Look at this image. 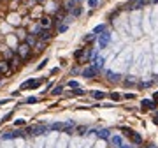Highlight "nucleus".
<instances>
[{"label": "nucleus", "mask_w": 158, "mask_h": 148, "mask_svg": "<svg viewBox=\"0 0 158 148\" xmlns=\"http://www.w3.org/2000/svg\"><path fill=\"white\" fill-rule=\"evenodd\" d=\"M16 51H18V56H19L21 60H27V58L30 56V46L27 44V42H21Z\"/></svg>", "instance_id": "obj_1"}, {"label": "nucleus", "mask_w": 158, "mask_h": 148, "mask_svg": "<svg viewBox=\"0 0 158 148\" xmlns=\"http://www.w3.org/2000/svg\"><path fill=\"white\" fill-rule=\"evenodd\" d=\"M46 131H48V127H46V125H32V127H28V129H27V132H28V134H32V136L44 134Z\"/></svg>", "instance_id": "obj_2"}, {"label": "nucleus", "mask_w": 158, "mask_h": 148, "mask_svg": "<svg viewBox=\"0 0 158 148\" xmlns=\"http://www.w3.org/2000/svg\"><path fill=\"white\" fill-rule=\"evenodd\" d=\"M90 55H92V53H90V50H77L74 56H76V60H77L79 63H84V62L90 58Z\"/></svg>", "instance_id": "obj_3"}, {"label": "nucleus", "mask_w": 158, "mask_h": 148, "mask_svg": "<svg viewBox=\"0 0 158 148\" xmlns=\"http://www.w3.org/2000/svg\"><path fill=\"white\" fill-rule=\"evenodd\" d=\"M97 74H98V67H95V65H90V67H86L83 71V76L84 78H95Z\"/></svg>", "instance_id": "obj_4"}, {"label": "nucleus", "mask_w": 158, "mask_h": 148, "mask_svg": "<svg viewBox=\"0 0 158 148\" xmlns=\"http://www.w3.org/2000/svg\"><path fill=\"white\" fill-rule=\"evenodd\" d=\"M51 25H53V19H51L49 16H42L40 21H39V27H40V28H48V30H49Z\"/></svg>", "instance_id": "obj_5"}, {"label": "nucleus", "mask_w": 158, "mask_h": 148, "mask_svg": "<svg viewBox=\"0 0 158 148\" xmlns=\"http://www.w3.org/2000/svg\"><path fill=\"white\" fill-rule=\"evenodd\" d=\"M125 134H127V136H130L133 143H137V145H139V143H142V138H141L137 132H133V131H130V129H125Z\"/></svg>", "instance_id": "obj_6"}, {"label": "nucleus", "mask_w": 158, "mask_h": 148, "mask_svg": "<svg viewBox=\"0 0 158 148\" xmlns=\"http://www.w3.org/2000/svg\"><path fill=\"white\" fill-rule=\"evenodd\" d=\"M40 85V81H37V79H30V81H25L23 85H21V90H25V88H37Z\"/></svg>", "instance_id": "obj_7"}, {"label": "nucleus", "mask_w": 158, "mask_h": 148, "mask_svg": "<svg viewBox=\"0 0 158 148\" xmlns=\"http://www.w3.org/2000/svg\"><path fill=\"white\" fill-rule=\"evenodd\" d=\"M37 35H39L40 41H49V39H51V32H49L48 28H40V32H39Z\"/></svg>", "instance_id": "obj_8"}, {"label": "nucleus", "mask_w": 158, "mask_h": 148, "mask_svg": "<svg viewBox=\"0 0 158 148\" xmlns=\"http://www.w3.org/2000/svg\"><path fill=\"white\" fill-rule=\"evenodd\" d=\"M0 72L2 74H9L11 72V65L7 60H0Z\"/></svg>", "instance_id": "obj_9"}, {"label": "nucleus", "mask_w": 158, "mask_h": 148, "mask_svg": "<svg viewBox=\"0 0 158 148\" xmlns=\"http://www.w3.org/2000/svg\"><path fill=\"white\" fill-rule=\"evenodd\" d=\"M109 39H111V35H109V34H104V35L100 37V41H98V46H100V48H105V46L109 44Z\"/></svg>", "instance_id": "obj_10"}, {"label": "nucleus", "mask_w": 158, "mask_h": 148, "mask_svg": "<svg viewBox=\"0 0 158 148\" xmlns=\"http://www.w3.org/2000/svg\"><path fill=\"white\" fill-rule=\"evenodd\" d=\"M19 63H21V58L14 55V56L11 58V62H9V65H11V69H18V67H19Z\"/></svg>", "instance_id": "obj_11"}, {"label": "nucleus", "mask_w": 158, "mask_h": 148, "mask_svg": "<svg viewBox=\"0 0 158 148\" xmlns=\"http://www.w3.org/2000/svg\"><path fill=\"white\" fill-rule=\"evenodd\" d=\"M74 4H76L74 0H63V9H65V11H70V9L74 7Z\"/></svg>", "instance_id": "obj_12"}, {"label": "nucleus", "mask_w": 158, "mask_h": 148, "mask_svg": "<svg viewBox=\"0 0 158 148\" xmlns=\"http://www.w3.org/2000/svg\"><path fill=\"white\" fill-rule=\"evenodd\" d=\"M23 132H19V131H16V132H5L4 134V139H11V138H16V136H21Z\"/></svg>", "instance_id": "obj_13"}, {"label": "nucleus", "mask_w": 158, "mask_h": 148, "mask_svg": "<svg viewBox=\"0 0 158 148\" xmlns=\"http://www.w3.org/2000/svg\"><path fill=\"white\" fill-rule=\"evenodd\" d=\"M93 65L100 69V67L104 65V58H102V56H97V58H95V63H93Z\"/></svg>", "instance_id": "obj_14"}, {"label": "nucleus", "mask_w": 158, "mask_h": 148, "mask_svg": "<svg viewBox=\"0 0 158 148\" xmlns=\"http://www.w3.org/2000/svg\"><path fill=\"white\" fill-rule=\"evenodd\" d=\"M97 136H98V138H109V131H105V129L97 131Z\"/></svg>", "instance_id": "obj_15"}, {"label": "nucleus", "mask_w": 158, "mask_h": 148, "mask_svg": "<svg viewBox=\"0 0 158 148\" xmlns=\"http://www.w3.org/2000/svg\"><path fill=\"white\" fill-rule=\"evenodd\" d=\"M44 44H46V41H39L37 44H35V51H42V48H44Z\"/></svg>", "instance_id": "obj_16"}, {"label": "nucleus", "mask_w": 158, "mask_h": 148, "mask_svg": "<svg viewBox=\"0 0 158 148\" xmlns=\"http://www.w3.org/2000/svg\"><path fill=\"white\" fill-rule=\"evenodd\" d=\"M142 106H146V108H155V102H153V101L144 99V101H142Z\"/></svg>", "instance_id": "obj_17"}, {"label": "nucleus", "mask_w": 158, "mask_h": 148, "mask_svg": "<svg viewBox=\"0 0 158 148\" xmlns=\"http://www.w3.org/2000/svg\"><path fill=\"white\" fill-rule=\"evenodd\" d=\"M27 44H28V46H34V44H35V37H34V35H28V37H27Z\"/></svg>", "instance_id": "obj_18"}, {"label": "nucleus", "mask_w": 158, "mask_h": 148, "mask_svg": "<svg viewBox=\"0 0 158 148\" xmlns=\"http://www.w3.org/2000/svg\"><path fill=\"white\" fill-rule=\"evenodd\" d=\"M93 97H95V99H104V97H105V94H104V92H95V94H93Z\"/></svg>", "instance_id": "obj_19"}, {"label": "nucleus", "mask_w": 158, "mask_h": 148, "mask_svg": "<svg viewBox=\"0 0 158 148\" xmlns=\"http://www.w3.org/2000/svg\"><path fill=\"white\" fill-rule=\"evenodd\" d=\"M112 143H114L116 146H120V145H121V138H118V136H114V138H112Z\"/></svg>", "instance_id": "obj_20"}, {"label": "nucleus", "mask_w": 158, "mask_h": 148, "mask_svg": "<svg viewBox=\"0 0 158 148\" xmlns=\"http://www.w3.org/2000/svg\"><path fill=\"white\" fill-rule=\"evenodd\" d=\"M104 30H105V27H104V25H98V27L95 28V34H100V32H104Z\"/></svg>", "instance_id": "obj_21"}, {"label": "nucleus", "mask_w": 158, "mask_h": 148, "mask_svg": "<svg viewBox=\"0 0 158 148\" xmlns=\"http://www.w3.org/2000/svg\"><path fill=\"white\" fill-rule=\"evenodd\" d=\"M107 76H109V79H112V81H116V79H118V78H120V76H118V74H112V72H109V74H107Z\"/></svg>", "instance_id": "obj_22"}, {"label": "nucleus", "mask_w": 158, "mask_h": 148, "mask_svg": "<svg viewBox=\"0 0 158 148\" xmlns=\"http://www.w3.org/2000/svg\"><path fill=\"white\" fill-rule=\"evenodd\" d=\"M76 131H77L79 134H83V132H86V127H84V125H81V127H77V129H76Z\"/></svg>", "instance_id": "obj_23"}, {"label": "nucleus", "mask_w": 158, "mask_h": 148, "mask_svg": "<svg viewBox=\"0 0 158 148\" xmlns=\"http://www.w3.org/2000/svg\"><path fill=\"white\" fill-rule=\"evenodd\" d=\"M97 4H98V2H97V0H90V2H88V6H90V7H95Z\"/></svg>", "instance_id": "obj_24"}, {"label": "nucleus", "mask_w": 158, "mask_h": 148, "mask_svg": "<svg viewBox=\"0 0 158 148\" xmlns=\"http://www.w3.org/2000/svg\"><path fill=\"white\" fill-rule=\"evenodd\" d=\"M53 94H55V95H58V94H62V87H56V88L53 90Z\"/></svg>", "instance_id": "obj_25"}, {"label": "nucleus", "mask_w": 158, "mask_h": 148, "mask_svg": "<svg viewBox=\"0 0 158 148\" xmlns=\"http://www.w3.org/2000/svg\"><path fill=\"white\" fill-rule=\"evenodd\" d=\"M27 102H28V104H34V102H37V99H35V97H28Z\"/></svg>", "instance_id": "obj_26"}, {"label": "nucleus", "mask_w": 158, "mask_h": 148, "mask_svg": "<svg viewBox=\"0 0 158 148\" xmlns=\"http://www.w3.org/2000/svg\"><path fill=\"white\" fill-rule=\"evenodd\" d=\"M69 87H70V88H77V83H76V81H70Z\"/></svg>", "instance_id": "obj_27"}, {"label": "nucleus", "mask_w": 158, "mask_h": 148, "mask_svg": "<svg viewBox=\"0 0 158 148\" xmlns=\"http://www.w3.org/2000/svg\"><path fill=\"white\" fill-rule=\"evenodd\" d=\"M111 99H112V101H118L120 95H118V94H111Z\"/></svg>", "instance_id": "obj_28"}, {"label": "nucleus", "mask_w": 158, "mask_h": 148, "mask_svg": "<svg viewBox=\"0 0 158 148\" xmlns=\"http://www.w3.org/2000/svg\"><path fill=\"white\" fill-rule=\"evenodd\" d=\"M16 125H25V120H16Z\"/></svg>", "instance_id": "obj_29"}, {"label": "nucleus", "mask_w": 158, "mask_h": 148, "mask_svg": "<svg viewBox=\"0 0 158 148\" xmlns=\"http://www.w3.org/2000/svg\"><path fill=\"white\" fill-rule=\"evenodd\" d=\"M74 94H76V95H81V94H83V90H79V88H76V90H74Z\"/></svg>", "instance_id": "obj_30"}, {"label": "nucleus", "mask_w": 158, "mask_h": 148, "mask_svg": "<svg viewBox=\"0 0 158 148\" xmlns=\"http://www.w3.org/2000/svg\"><path fill=\"white\" fill-rule=\"evenodd\" d=\"M155 123H158V113L155 115Z\"/></svg>", "instance_id": "obj_31"}, {"label": "nucleus", "mask_w": 158, "mask_h": 148, "mask_svg": "<svg viewBox=\"0 0 158 148\" xmlns=\"http://www.w3.org/2000/svg\"><path fill=\"white\" fill-rule=\"evenodd\" d=\"M120 148H130V146H127V145H123V143H121V145H120Z\"/></svg>", "instance_id": "obj_32"}, {"label": "nucleus", "mask_w": 158, "mask_h": 148, "mask_svg": "<svg viewBox=\"0 0 158 148\" xmlns=\"http://www.w3.org/2000/svg\"><path fill=\"white\" fill-rule=\"evenodd\" d=\"M155 101H158V94H155Z\"/></svg>", "instance_id": "obj_33"}, {"label": "nucleus", "mask_w": 158, "mask_h": 148, "mask_svg": "<svg viewBox=\"0 0 158 148\" xmlns=\"http://www.w3.org/2000/svg\"><path fill=\"white\" fill-rule=\"evenodd\" d=\"M148 148H156V146H155V145H149V146H148Z\"/></svg>", "instance_id": "obj_34"}, {"label": "nucleus", "mask_w": 158, "mask_h": 148, "mask_svg": "<svg viewBox=\"0 0 158 148\" xmlns=\"http://www.w3.org/2000/svg\"><path fill=\"white\" fill-rule=\"evenodd\" d=\"M37 2H42V0H37Z\"/></svg>", "instance_id": "obj_35"}]
</instances>
